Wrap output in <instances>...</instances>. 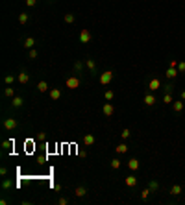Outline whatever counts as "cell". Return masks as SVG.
Segmentation results:
<instances>
[{
	"mask_svg": "<svg viewBox=\"0 0 185 205\" xmlns=\"http://www.w3.org/2000/svg\"><path fill=\"white\" fill-rule=\"evenodd\" d=\"M85 65H87V68H89L93 74H96V65H95V61H93V59H85Z\"/></svg>",
	"mask_w": 185,
	"mask_h": 205,
	"instance_id": "cell-20",
	"label": "cell"
},
{
	"mask_svg": "<svg viewBox=\"0 0 185 205\" xmlns=\"http://www.w3.org/2000/svg\"><path fill=\"white\" fill-rule=\"evenodd\" d=\"M17 80H19V83H22V85H26L28 81H30V74L26 72V70H22L19 76H17Z\"/></svg>",
	"mask_w": 185,
	"mask_h": 205,
	"instance_id": "cell-8",
	"label": "cell"
},
{
	"mask_svg": "<svg viewBox=\"0 0 185 205\" xmlns=\"http://www.w3.org/2000/svg\"><path fill=\"white\" fill-rule=\"evenodd\" d=\"M178 72H182V74L185 72V61H180V63H178Z\"/></svg>",
	"mask_w": 185,
	"mask_h": 205,
	"instance_id": "cell-36",
	"label": "cell"
},
{
	"mask_svg": "<svg viewBox=\"0 0 185 205\" xmlns=\"http://www.w3.org/2000/svg\"><path fill=\"white\" fill-rule=\"evenodd\" d=\"M87 194V189L85 187H76V191H74V196L76 198H83Z\"/></svg>",
	"mask_w": 185,
	"mask_h": 205,
	"instance_id": "cell-15",
	"label": "cell"
},
{
	"mask_svg": "<svg viewBox=\"0 0 185 205\" xmlns=\"http://www.w3.org/2000/svg\"><path fill=\"white\" fill-rule=\"evenodd\" d=\"M33 44H35V39H33V37H26V39H24V48L32 50V48H33Z\"/></svg>",
	"mask_w": 185,
	"mask_h": 205,
	"instance_id": "cell-16",
	"label": "cell"
},
{
	"mask_svg": "<svg viewBox=\"0 0 185 205\" xmlns=\"http://www.w3.org/2000/svg\"><path fill=\"white\" fill-rule=\"evenodd\" d=\"M143 102H145V105H146V107H152V105H154V104L158 102V98H156V96H154L152 92H148V94H145Z\"/></svg>",
	"mask_w": 185,
	"mask_h": 205,
	"instance_id": "cell-6",
	"label": "cell"
},
{
	"mask_svg": "<svg viewBox=\"0 0 185 205\" xmlns=\"http://www.w3.org/2000/svg\"><path fill=\"white\" fill-rule=\"evenodd\" d=\"M170 194H172V196H180V194H182V185H172Z\"/></svg>",
	"mask_w": 185,
	"mask_h": 205,
	"instance_id": "cell-22",
	"label": "cell"
},
{
	"mask_svg": "<svg viewBox=\"0 0 185 205\" xmlns=\"http://www.w3.org/2000/svg\"><path fill=\"white\" fill-rule=\"evenodd\" d=\"M104 98H106L107 102H111V100L115 98V92H113V91H106V94H104Z\"/></svg>",
	"mask_w": 185,
	"mask_h": 205,
	"instance_id": "cell-29",
	"label": "cell"
},
{
	"mask_svg": "<svg viewBox=\"0 0 185 205\" xmlns=\"http://www.w3.org/2000/svg\"><path fill=\"white\" fill-rule=\"evenodd\" d=\"M102 113H104L106 117H113V115H115V105H113V104H104Z\"/></svg>",
	"mask_w": 185,
	"mask_h": 205,
	"instance_id": "cell-7",
	"label": "cell"
},
{
	"mask_svg": "<svg viewBox=\"0 0 185 205\" xmlns=\"http://www.w3.org/2000/svg\"><path fill=\"white\" fill-rule=\"evenodd\" d=\"M161 87H163V83L159 81V78H152L150 83H148V91H150V92H154V91H158V89H161Z\"/></svg>",
	"mask_w": 185,
	"mask_h": 205,
	"instance_id": "cell-4",
	"label": "cell"
},
{
	"mask_svg": "<svg viewBox=\"0 0 185 205\" xmlns=\"http://www.w3.org/2000/svg\"><path fill=\"white\" fill-rule=\"evenodd\" d=\"M4 94H6L7 98H13V96H15V89H13L11 85H7V87L4 89Z\"/></svg>",
	"mask_w": 185,
	"mask_h": 205,
	"instance_id": "cell-21",
	"label": "cell"
},
{
	"mask_svg": "<svg viewBox=\"0 0 185 205\" xmlns=\"http://www.w3.org/2000/svg\"><path fill=\"white\" fill-rule=\"evenodd\" d=\"M148 189H150L152 192H158V191H159V183H158V181H150V183H148Z\"/></svg>",
	"mask_w": 185,
	"mask_h": 205,
	"instance_id": "cell-25",
	"label": "cell"
},
{
	"mask_svg": "<svg viewBox=\"0 0 185 205\" xmlns=\"http://www.w3.org/2000/svg\"><path fill=\"white\" fill-rule=\"evenodd\" d=\"M24 104V98L22 96H13V100H11V105L13 107H20Z\"/></svg>",
	"mask_w": 185,
	"mask_h": 205,
	"instance_id": "cell-11",
	"label": "cell"
},
{
	"mask_svg": "<svg viewBox=\"0 0 185 205\" xmlns=\"http://www.w3.org/2000/svg\"><path fill=\"white\" fill-rule=\"evenodd\" d=\"M165 74H167V80H174V78L178 76V70H176L174 67H170V68H169V70H167Z\"/></svg>",
	"mask_w": 185,
	"mask_h": 205,
	"instance_id": "cell-17",
	"label": "cell"
},
{
	"mask_svg": "<svg viewBox=\"0 0 185 205\" xmlns=\"http://www.w3.org/2000/svg\"><path fill=\"white\" fill-rule=\"evenodd\" d=\"M182 100H183V102H185V91H183V92H182Z\"/></svg>",
	"mask_w": 185,
	"mask_h": 205,
	"instance_id": "cell-43",
	"label": "cell"
},
{
	"mask_svg": "<svg viewBox=\"0 0 185 205\" xmlns=\"http://www.w3.org/2000/svg\"><path fill=\"white\" fill-rule=\"evenodd\" d=\"M128 168H130V170H133V172H135V170H139V161H137L135 157H132V159L128 161Z\"/></svg>",
	"mask_w": 185,
	"mask_h": 205,
	"instance_id": "cell-10",
	"label": "cell"
},
{
	"mask_svg": "<svg viewBox=\"0 0 185 205\" xmlns=\"http://www.w3.org/2000/svg\"><path fill=\"white\" fill-rule=\"evenodd\" d=\"M65 85H67L69 89H78V87H80V78H78V76H70V78H67Z\"/></svg>",
	"mask_w": 185,
	"mask_h": 205,
	"instance_id": "cell-3",
	"label": "cell"
},
{
	"mask_svg": "<svg viewBox=\"0 0 185 205\" xmlns=\"http://www.w3.org/2000/svg\"><path fill=\"white\" fill-rule=\"evenodd\" d=\"M28 20H30L28 13H20V15H19V24H26Z\"/></svg>",
	"mask_w": 185,
	"mask_h": 205,
	"instance_id": "cell-23",
	"label": "cell"
},
{
	"mask_svg": "<svg viewBox=\"0 0 185 205\" xmlns=\"http://www.w3.org/2000/svg\"><path fill=\"white\" fill-rule=\"evenodd\" d=\"M163 91H165V92H172V91H174V85H172V83H165V85H163Z\"/></svg>",
	"mask_w": 185,
	"mask_h": 205,
	"instance_id": "cell-31",
	"label": "cell"
},
{
	"mask_svg": "<svg viewBox=\"0 0 185 205\" xmlns=\"http://www.w3.org/2000/svg\"><path fill=\"white\" fill-rule=\"evenodd\" d=\"M37 91H41V92H46V91H50V89H48V83H46L44 80H41V81L37 83Z\"/></svg>",
	"mask_w": 185,
	"mask_h": 205,
	"instance_id": "cell-18",
	"label": "cell"
},
{
	"mask_svg": "<svg viewBox=\"0 0 185 205\" xmlns=\"http://www.w3.org/2000/svg\"><path fill=\"white\" fill-rule=\"evenodd\" d=\"M178 63H180L178 59H170V67H174V68H176V67H178Z\"/></svg>",
	"mask_w": 185,
	"mask_h": 205,
	"instance_id": "cell-39",
	"label": "cell"
},
{
	"mask_svg": "<svg viewBox=\"0 0 185 205\" xmlns=\"http://www.w3.org/2000/svg\"><path fill=\"white\" fill-rule=\"evenodd\" d=\"M37 141H46V135H44V133H39V135H37Z\"/></svg>",
	"mask_w": 185,
	"mask_h": 205,
	"instance_id": "cell-40",
	"label": "cell"
},
{
	"mask_svg": "<svg viewBox=\"0 0 185 205\" xmlns=\"http://www.w3.org/2000/svg\"><path fill=\"white\" fill-rule=\"evenodd\" d=\"M67 203H69L67 198H59V205H67Z\"/></svg>",
	"mask_w": 185,
	"mask_h": 205,
	"instance_id": "cell-41",
	"label": "cell"
},
{
	"mask_svg": "<svg viewBox=\"0 0 185 205\" xmlns=\"http://www.w3.org/2000/svg\"><path fill=\"white\" fill-rule=\"evenodd\" d=\"M48 92H50V98H52V100H59V98H61V91H59V89H50Z\"/></svg>",
	"mask_w": 185,
	"mask_h": 205,
	"instance_id": "cell-19",
	"label": "cell"
},
{
	"mask_svg": "<svg viewBox=\"0 0 185 205\" xmlns=\"http://www.w3.org/2000/svg\"><path fill=\"white\" fill-rule=\"evenodd\" d=\"M163 102H165V104H174V98H172V94H170V92H165V96H163Z\"/></svg>",
	"mask_w": 185,
	"mask_h": 205,
	"instance_id": "cell-26",
	"label": "cell"
},
{
	"mask_svg": "<svg viewBox=\"0 0 185 205\" xmlns=\"http://www.w3.org/2000/svg\"><path fill=\"white\" fill-rule=\"evenodd\" d=\"M0 174H2V176H6V174H7V168H6V166H2V168H0Z\"/></svg>",
	"mask_w": 185,
	"mask_h": 205,
	"instance_id": "cell-42",
	"label": "cell"
},
{
	"mask_svg": "<svg viewBox=\"0 0 185 205\" xmlns=\"http://www.w3.org/2000/svg\"><path fill=\"white\" fill-rule=\"evenodd\" d=\"M172 107H174V113H182L183 111V100H176L172 104Z\"/></svg>",
	"mask_w": 185,
	"mask_h": 205,
	"instance_id": "cell-12",
	"label": "cell"
},
{
	"mask_svg": "<svg viewBox=\"0 0 185 205\" xmlns=\"http://www.w3.org/2000/svg\"><path fill=\"white\" fill-rule=\"evenodd\" d=\"M11 187H13V181H11V179H4V181H2V189H4V191H9Z\"/></svg>",
	"mask_w": 185,
	"mask_h": 205,
	"instance_id": "cell-24",
	"label": "cell"
},
{
	"mask_svg": "<svg viewBox=\"0 0 185 205\" xmlns=\"http://www.w3.org/2000/svg\"><path fill=\"white\" fill-rule=\"evenodd\" d=\"M130 135H132V133H130V129H122V133H120L122 141H128V139H130Z\"/></svg>",
	"mask_w": 185,
	"mask_h": 205,
	"instance_id": "cell-32",
	"label": "cell"
},
{
	"mask_svg": "<svg viewBox=\"0 0 185 205\" xmlns=\"http://www.w3.org/2000/svg\"><path fill=\"white\" fill-rule=\"evenodd\" d=\"M115 152H117V154H126V152H128V144H126V142L117 144V146H115Z\"/></svg>",
	"mask_w": 185,
	"mask_h": 205,
	"instance_id": "cell-13",
	"label": "cell"
},
{
	"mask_svg": "<svg viewBox=\"0 0 185 205\" xmlns=\"http://www.w3.org/2000/svg\"><path fill=\"white\" fill-rule=\"evenodd\" d=\"M124 183L132 189V187H135V185H137V178H135V176H128V178L124 179Z\"/></svg>",
	"mask_w": 185,
	"mask_h": 205,
	"instance_id": "cell-14",
	"label": "cell"
},
{
	"mask_svg": "<svg viewBox=\"0 0 185 205\" xmlns=\"http://www.w3.org/2000/svg\"><path fill=\"white\" fill-rule=\"evenodd\" d=\"M91 39H93V35H91V30H82V31H80V43H82V44H87V43H91Z\"/></svg>",
	"mask_w": 185,
	"mask_h": 205,
	"instance_id": "cell-2",
	"label": "cell"
},
{
	"mask_svg": "<svg viewBox=\"0 0 185 205\" xmlns=\"http://www.w3.org/2000/svg\"><path fill=\"white\" fill-rule=\"evenodd\" d=\"M65 22H67V24H72V22H74V15H72V13H67V15H65Z\"/></svg>",
	"mask_w": 185,
	"mask_h": 205,
	"instance_id": "cell-30",
	"label": "cell"
},
{
	"mask_svg": "<svg viewBox=\"0 0 185 205\" xmlns=\"http://www.w3.org/2000/svg\"><path fill=\"white\" fill-rule=\"evenodd\" d=\"M4 81H6V85H13V81H15V76H13V74H7Z\"/></svg>",
	"mask_w": 185,
	"mask_h": 205,
	"instance_id": "cell-28",
	"label": "cell"
},
{
	"mask_svg": "<svg viewBox=\"0 0 185 205\" xmlns=\"http://www.w3.org/2000/svg\"><path fill=\"white\" fill-rule=\"evenodd\" d=\"M113 70H106V72H102L100 74V85H109L111 83V80H113Z\"/></svg>",
	"mask_w": 185,
	"mask_h": 205,
	"instance_id": "cell-1",
	"label": "cell"
},
{
	"mask_svg": "<svg viewBox=\"0 0 185 205\" xmlns=\"http://www.w3.org/2000/svg\"><path fill=\"white\" fill-rule=\"evenodd\" d=\"M109 165H111V168H113V170H117V168L120 166V159H113Z\"/></svg>",
	"mask_w": 185,
	"mask_h": 205,
	"instance_id": "cell-33",
	"label": "cell"
},
{
	"mask_svg": "<svg viewBox=\"0 0 185 205\" xmlns=\"http://www.w3.org/2000/svg\"><path fill=\"white\" fill-rule=\"evenodd\" d=\"M35 57H37V50L32 48V50H30V59H35Z\"/></svg>",
	"mask_w": 185,
	"mask_h": 205,
	"instance_id": "cell-37",
	"label": "cell"
},
{
	"mask_svg": "<svg viewBox=\"0 0 185 205\" xmlns=\"http://www.w3.org/2000/svg\"><path fill=\"white\" fill-rule=\"evenodd\" d=\"M9 146H13V141H4V142H2V148H4V150H7Z\"/></svg>",
	"mask_w": 185,
	"mask_h": 205,
	"instance_id": "cell-35",
	"label": "cell"
},
{
	"mask_svg": "<svg viewBox=\"0 0 185 205\" xmlns=\"http://www.w3.org/2000/svg\"><path fill=\"white\" fill-rule=\"evenodd\" d=\"M150 192H152V191H150V189H145V191H143V192H141V198H143V200H146V198H148V196H150Z\"/></svg>",
	"mask_w": 185,
	"mask_h": 205,
	"instance_id": "cell-34",
	"label": "cell"
},
{
	"mask_svg": "<svg viewBox=\"0 0 185 205\" xmlns=\"http://www.w3.org/2000/svg\"><path fill=\"white\" fill-rule=\"evenodd\" d=\"M37 4V0H26V6H30V7H33Z\"/></svg>",
	"mask_w": 185,
	"mask_h": 205,
	"instance_id": "cell-38",
	"label": "cell"
},
{
	"mask_svg": "<svg viewBox=\"0 0 185 205\" xmlns=\"http://www.w3.org/2000/svg\"><path fill=\"white\" fill-rule=\"evenodd\" d=\"M82 141H83V144H85V146H93V144H95V135H91V133H85Z\"/></svg>",
	"mask_w": 185,
	"mask_h": 205,
	"instance_id": "cell-9",
	"label": "cell"
},
{
	"mask_svg": "<svg viewBox=\"0 0 185 205\" xmlns=\"http://www.w3.org/2000/svg\"><path fill=\"white\" fill-rule=\"evenodd\" d=\"M17 126H19V122L15 118H6L4 120V129H7V131H13Z\"/></svg>",
	"mask_w": 185,
	"mask_h": 205,
	"instance_id": "cell-5",
	"label": "cell"
},
{
	"mask_svg": "<svg viewBox=\"0 0 185 205\" xmlns=\"http://www.w3.org/2000/svg\"><path fill=\"white\" fill-rule=\"evenodd\" d=\"M74 70H76V72H82V70H83V61H76V63H74Z\"/></svg>",
	"mask_w": 185,
	"mask_h": 205,
	"instance_id": "cell-27",
	"label": "cell"
}]
</instances>
